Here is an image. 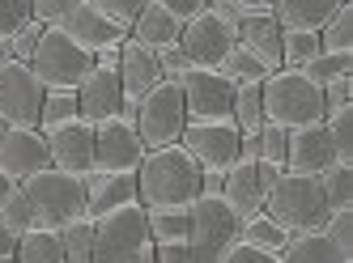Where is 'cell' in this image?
Segmentation results:
<instances>
[{"mask_svg":"<svg viewBox=\"0 0 353 263\" xmlns=\"http://www.w3.org/2000/svg\"><path fill=\"white\" fill-rule=\"evenodd\" d=\"M200 196V166L183 145L149 149L137 166V200L145 208L158 204H192Z\"/></svg>","mask_w":353,"mask_h":263,"instance_id":"6da1fadb","label":"cell"},{"mask_svg":"<svg viewBox=\"0 0 353 263\" xmlns=\"http://www.w3.org/2000/svg\"><path fill=\"white\" fill-rule=\"evenodd\" d=\"M260 98H264V123H276L285 132L323 123L327 115L323 90L302 68H272L260 81Z\"/></svg>","mask_w":353,"mask_h":263,"instance_id":"7a4b0ae2","label":"cell"},{"mask_svg":"<svg viewBox=\"0 0 353 263\" xmlns=\"http://www.w3.org/2000/svg\"><path fill=\"white\" fill-rule=\"evenodd\" d=\"M21 191H26V200L34 208V225L39 229H64L68 221L90 217L85 213V174L43 166L39 174H30L21 182Z\"/></svg>","mask_w":353,"mask_h":263,"instance_id":"3957f363","label":"cell"},{"mask_svg":"<svg viewBox=\"0 0 353 263\" xmlns=\"http://www.w3.org/2000/svg\"><path fill=\"white\" fill-rule=\"evenodd\" d=\"M234 47H239V13L225 0L200 5L179 30V51L196 68H221V60Z\"/></svg>","mask_w":353,"mask_h":263,"instance_id":"277c9868","label":"cell"},{"mask_svg":"<svg viewBox=\"0 0 353 263\" xmlns=\"http://www.w3.org/2000/svg\"><path fill=\"white\" fill-rule=\"evenodd\" d=\"M264 213L290 229V233H302V229H323L327 221V200H323V187H319V174H294V170H281V178L268 187L264 196Z\"/></svg>","mask_w":353,"mask_h":263,"instance_id":"5b68a950","label":"cell"},{"mask_svg":"<svg viewBox=\"0 0 353 263\" xmlns=\"http://www.w3.org/2000/svg\"><path fill=\"white\" fill-rule=\"evenodd\" d=\"M90 68H94V56L81 51L60 25H47L39 34V47L30 56V72L39 76L43 90H77Z\"/></svg>","mask_w":353,"mask_h":263,"instance_id":"8992f818","label":"cell"},{"mask_svg":"<svg viewBox=\"0 0 353 263\" xmlns=\"http://www.w3.org/2000/svg\"><path fill=\"white\" fill-rule=\"evenodd\" d=\"M149 242V225H145V204H119L111 213L94 217V255L90 263H132L141 246Z\"/></svg>","mask_w":353,"mask_h":263,"instance_id":"52a82bcc","label":"cell"},{"mask_svg":"<svg viewBox=\"0 0 353 263\" xmlns=\"http://www.w3.org/2000/svg\"><path fill=\"white\" fill-rule=\"evenodd\" d=\"M188 255L192 263H217L221 251L239 238V217L230 213V204L221 196H196L188 204Z\"/></svg>","mask_w":353,"mask_h":263,"instance_id":"ba28073f","label":"cell"},{"mask_svg":"<svg viewBox=\"0 0 353 263\" xmlns=\"http://www.w3.org/2000/svg\"><path fill=\"white\" fill-rule=\"evenodd\" d=\"M137 132L145 149H166L179 145L183 127H188V111H183V90L179 81H158L141 102H137Z\"/></svg>","mask_w":353,"mask_h":263,"instance_id":"9c48e42d","label":"cell"},{"mask_svg":"<svg viewBox=\"0 0 353 263\" xmlns=\"http://www.w3.org/2000/svg\"><path fill=\"white\" fill-rule=\"evenodd\" d=\"M174 81H179V90H183L188 123H221V119H230V111H234V81L221 68L188 64Z\"/></svg>","mask_w":353,"mask_h":263,"instance_id":"30bf717a","label":"cell"},{"mask_svg":"<svg viewBox=\"0 0 353 263\" xmlns=\"http://www.w3.org/2000/svg\"><path fill=\"white\" fill-rule=\"evenodd\" d=\"M43 85L30 72V64L9 60L0 68V123L5 127H39V111H43Z\"/></svg>","mask_w":353,"mask_h":263,"instance_id":"8fae6325","label":"cell"},{"mask_svg":"<svg viewBox=\"0 0 353 263\" xmlns=\"http://www.w3.org/2000/svg\"><path fill=\"white\" fill-rule=\"evenodd\" d=\"M145 145H141V132L132 119H107L94 127V170H128L137 174V166L145 162Z\"/></svg>","mask_w":353,"mask_h":263,"instance_id":"7c38bea8","label":"cell"},{"mask_svg":"<svg viewBox=\"0 0 353 263\" xmlns=\"http://www.w3.org/2000/svg\"><path fill=\"white\" fill-rule=\"evenodd\" d=\"M179 145L196 157L200 170H230L239 162V127L234 119L221 123H188Z\"/></svg>","mask_w":353,"mask_h":263,"instance_id":"4fadbf2b","label":"cell"},{"mask_svg":"<svg viewBox=\"0 0 353 263\" xmlns=\"http://www.w3.org/2000/svg\"><path fill=\"white\" fill-rule=\"evenodd\" d=\"M60 30L77 43L81 51H90V56H98V51H111V47H123V39H128V30L123 25H115L107 13H98L90 0H77L60 21Z\"/></svg>","mask_w":353,"mask_h":263,"instance_id":"5bb4252c","label":"cell"},{"mask_svg":"<svg viewBox=\"0 0 353 263\" xmlns=\"http://www.w3.org/2000/svg\"><path fill=\"white\" fill-rule=\"evenodd\" d=\"M43 140H47V157H52L56 170H72V174L94 170V123L68 119L60 127H47Z\"/></svg>","mask_w":353,"mask_h":263,"instance_id":"9a60e30c","label":"cell"},{"mask_svg":"<svg viewBox=\"0 0 353 263\" xmlns=\"http://www.w3.org/2000/svg\"><path fill=\"white\" fill-rule=\"evenodd\" d=\"M43 166H52V157H47V140L39 127H5L0 132V170L13 182H26Z\"/></svg>","mask_w":353,"mask_h":263,"instance_id":"2e32d148","label":"cell"},{"mask_svg":"<svg viewBox=\"0 0 353 263\" xmlns=\"http://www.w3.org/2000/svg\"><path fill=\"white\" fill-rule=\"evenodd\" d=\"M119 107H123V90H119V76H115V68H103V64H94L90 72H85V81L77 85V115L85 119V123H107V119H115L119 115Z\"/></svg>","mask_w":353,"mask_h":263,"instance_id":"e0dca14e","label":"cell"},{"mask_svg":"<svg viewBox=\"0 0 353 263\" xmlns=\"http://www.w3.org/2000/svg\"><path fill=\"white\" fill-rule=\"evenodd\" d=\"M115 76H119L123 98H132V102H141L158 81H166V76H162V64H158V51H149V47H141V43H132V39H123V47H119Z\"/></svg>","mask_w":353,"mask_h":263,"instance_id":"ac0fdd59","label":"cell"},{"mask_svg":"<svg viewBox=\"0 0 353 263\" xmlns=\"http://www.w3.org/2000/svg\"><path fill=\"white\" fill-rule=\"evenodd\" d=\"M327 166H336V149L327 140V127H294L290 132V149H285V170L294 174H323Z\"/></svg>","mask_w":353,"mask_h":263,"instance_id":"d6986e66","label":"cell"},{"mask_svg":"<svg viewBox=\"0 0 353 263\" xmlns=\"http://www.w3.org/2000/svg\"><path fill=\"white\" fill-rule=\"evenodd\" d=\"M132 200H137V174L128 170H90L85 174V213L90 217H103Z\"/></svg>","mask_w":353,"mask_h":263,"instance_id":"ffe728a7","label":"cell"},{"mask_svg":"<svg viewBox=\"0 0 353 263\" xmlns=\"http://www.w3.org/2000/svg\"><path fill=\"white\" fill-rule=\"evenodd\" d=\"M264 182H260V166L256 162H234L230 170L221 174V200L230 204V213L243 221L251 213H260L264 208Z\"/></svg>","mask_w":353,"mask_h":263,"instance_id":"44dd1931","label":"cell"},{"mask_svg":"<svg viewBox=\"0 0 353 263\" xmlns=\"http://www.w3.org/2000/svg\"><path fill=\"white\" fill-rule=\"evenodd\" d=\"M179 30H183L179 17H170L158 0H145V9L128 25V39L141 43V47H149V51H166V47H179Z\"/></svg>","mask_w":353,"mask_h":263,"instance_id":"7402d4cb","label":"cell"},{"mask_svg":"<svg viewBox=\"0 0 353 263\" xmlns=\"http://www.w3.org/2000/svg\"><path fill=\"white\" fill-rule=\"evenodd\" d=\"M239 47H247L264 68H281V25L272 21V13L239 17Z\"/></svg>","mask_w":353,"mask_h":263,"instance_id":"603a6c76","label":"cell"},{"mask_svg":"<svg viewBox=\"0 0 353 263\" xmlns=\"http://www.w3.org/2000/svg\"><path fill=\"white\" fill-rule=\"evenodd\" d=\"M341 0H276L272 21L281 30H319V25L336 13Z\"/></svg>","mask_w":353,"mask_h":263,"instance_id":"cb8c5ba5","label":"cell"},{"mask_svg":"<svg viewBox=\"0 0 353 263\" xmlns=\"http://www.w3.org/2000/svg\"><path fill=\"white\" fill-rule=\"evenodd\" d=\"M281 263H345V255L327 242L323 229H302V233H290L285 238Z\"/></svg>","mask_w":353,"mask_h":263,"instance_id":"d4e9b609","label":"cell"},{"mask_svg":"<svg viewBox=\"0 0 353 263\" xmlns=\"http://www.w3.org/2000/svg\"><path fill=\"white\" fill-rule=\"evenodd\" d=\"M145 225H149V242H188V204H158V208H145Z\"/></svg>","mask_w":353,"mask_h":263,"instance_id":"484cf974","label":"cell"},{"mask_svg":"<svg viewBox=\"0 0 353 263\" xmlns=\"http://www.w3.org/2000/svg\"><path fill=\"white\" fill-rule=\"evenodd\" d=\"M13 263H64V246H60V229H30L17 238V255Z\"/></svg>","mask_w":353,"mask_h":263,"instance_id":"4316f807","label":"cell"},{"mask_svg":"<svg viewBox=\"0 0 353 263\" xmlns=\"http://www.w3.org/2000/svg\"><path fill=\"white\" fill-rule=\"evenodd\" d=\"M239 238L243 242H251V246H260V251H272V255H281V246H285V238H290V229H281L264 208L260 213H251V217H243L239 221Z\"/></svg>","mask_w":353,"mask_h":263,"instance_id":"83f0119b","label":"cell"},{"mask_svg":"<svg viewBox=\"0 0 353 263\" xmlns=\"http://www.w3.org/2000/svg\"><path fill=\"white\" fill-rule=\"evenodd\" d=\"M319 56V30H281V68H307Z\"/></svg>","mask_w":353,"mask_h":263,"instance_id":"f1b7e54d","label":"cell"},{"mask_svg":"<svg viewBox=\"0 0 353 263\" xmlns=\"http://www.w3.org/2000/svg\"><path fill=\"white\" fill-rule=\"evenodd\" d=\"M60 246H64V263H90L94 255V217H77L60 229Z\"/></svg>","mask_w":353,"mask_h":263,"instance_id":"f546056e","label":"cell"},{"mask_svg":"<svg viewBox=\"0 0 353 263\" xmlns=\"http://www.w3.org/2000/svg\"><path fill=\"white\" fill-rule=\"evenodd\" d=\"M311 76V81L323 90V85H332V81H341V76H353V51H319V56L302 68Z\"/></svg>","mask_w":353,"mask_h":263,"instance_id":"4dcf8cb0","label":"cell"},{"mask_svg":"<svg viewBox=\"0 0 353 263\" xmlns=\"http://www.w3.org/2000/svg\"><path fill=\"white\" fill-rule=\"evenodd\" d=\"M239 132H260L264 127V98L260 85H234V111H230Z\"/></svg>","mask_w":353,"mask_h":263,"instance_id":"1f68e13d","label":"cell"},{"mask_svg":"<svg viewBox=\"0 0 353 263\" xmlns=\"http://www.w3.org/2000/svg\"><path fill=\"white\" fill-rule=\"evenodd\" d=\"M319 51H353V5H336V13L319 25Z\"/></svg>","mask_w":353,"mask_h":263,"instance_id":"d6a6232c","label":"cell"},{"mask_svg":"<svg viewBox=\"0 0 353 263\" xmlns=\"http://www.w3.org/2000/svg\"><path fill=\"white\" fill-rule=\"evenodd\" d=\"M68 119H81L77 115V90H47L43 94V111H39V132L60 127Z\"/></svg>","mask_w":353,"mask_h":263,"instance_id":"836d02e7","label":"cell"},{"mask_svg":"<svg viewBox=\"0 0 353 263\" xmlns=\"http://www.w3.org/2000/svg\"><path fill=\"white\" fill-rule=\"evenodd\" d=\"M319 187H323L327 208H353V166H345V162L327 166L319 174Z\"/></svg>","mask_w":353,"mask_h":263,"instance_id":"e575fe53","label":"cell"},{"mask_svg":"<svg viewBox=\"0 0 353 263\" xmlns=\"http://www.w3.org/2000/svg\"><path fill=\"white\" fill-rule=\"evenodd\" d=\"M323 127H327V140H332V149H336V162L353 166V107L327 111Z\"/></svg>","mask_w":353,"mask_h":263,"instance_id":"d590c367","label":"cell"},{"mask_svg":"<svg viewBox=\"0 0 353 263\" xmlns=\"http://www.w3.org/2000/svg\"><path fill=\"white\" fill-rule=\"evenodd\" d=\"M221 72H225V76H230V81H234V85H260V81H264V76H268L272 68H264V64H260L256 56H251V51H247V47H234V51H230V56H225V60H221Z\"/></svg>","mask_w":353,"mask_h":263,"instance_id":"8d00e7d4","label":"cell"},{"mask_svg":"<svg viewBox=\"0 0 353 263\" xmlns=\"http://www.w3.org/2000/svg\"><path fill=\"white\" fill-rule=\"evenodd\" d=\"M0 221H5V225L17 233V238H21V233H30V229H34V208H30L26 191H21V182H17V187H13L5 200H0Z\"/></svg>","mask_w":353,"mask_h":263,"instance_id":"74e56055","label":"cell"},{"mask_svg":"<svg viewBox=\"0 0 353 263\" xmlns=\"http://www.w3.org/2000/svg\"><path fill=\"white\" fill-rule=\"evenodd\" d=\"M323 233H327V242H332L345 263H353V208H332L323 221Z\"/></svg>","mask_w":353,"mask_h":263,"instance_id":"f35d334b","label":"cell"},{"mask_svg":"<svg viewBox=\"0 0 353 263\" xmlns=\"http://www.w3.org/2000/svg\"><path fill=\"white\" fill-rule=\"evenodd\" d=\"M285 149H290V132L276 127V123H264L260 127V162L285 170Z\"/></svg>","mask_w":353,"mask_h":263,"instance_id":"ab89813d","label":"cell"},{"mask_svg":"<svg viewBox=\"0 0 353 263\" xmlns=\"http://www.w3.org/2000/svg\"><path fill=\"white\" fill-rule=\"evenodd\" d=\"M47 30V25H39L34 17L21 25V30H13L9 34V51H13V60H21V64H30V56H34V47H39V34Z\"/></svg>","mask_w":353,"mask_h":263,"instance_id":"60d3db41","label":"cell"},{"mask_svg":"<svg viewBox=\"0 0 353 263\" xmlns=\"http://www.w3.org/2000/svg\"><path fill=\"white\" fill-rule=\"evenodd\" d=\"M217 263H281V255H272V251H260V246H251L243 238H234L230 246L221 251Z\"/></svg>","mask_w":353,"mask_h":263,"instance_id":"b9f144b4","label":"cell"},{"mask_svg":"<svg viewBox=\"0 0 353 263\" xmlns=\"http://www.w3.org/2000/svg\"><path fill=\"white\" fill-rule=\"evenodd\" d=\"M90 5H94L98 13H107L115 25H123V30H128V25L137 21V13L145 9V0H90Z\"/></svg>","mask_w":353,"mask_h":263,"instance_id":"7bdbcfd3","label":"cell"},{"mask_svg":"<svg viewBox=\"0 0 353 263\" xmlns=\"http://www.w3.org/2000/svg\"><path fill=\"white\" fill-rule=\"evenodd\" d=\"M26 21H30V0H0V39H9Z\"/></svg>","mask_w":353,"mask_h":263,"instance_id":"ee69618b","label":"cell"},{"mask_svg":"<svg viewBox=\"0 0 353 263\" xmlns=\"http://www.w3.org/2000/svg\"><path fill=\"white\" fill-rule=\"evenodd\" d=\"M77 0H30V17L39 21V25H56Z\"/></svg>","mask_w":353,"mask_h":263,"instance_id":"f6af8a7d","label":"cell"},{"mask_svg":"<svg viewBox=\"0 0 353 263\" xmlns=\"http://www.w3.org/2000/svg\"><path fill=\"white\" fill-rule=\"evenodd\" d=\"M323 107L327 111H341V107H353V76H341V81L323 85Z\"/></svg>","mask_w":353,"mask_h":263,"instance_id":"bcb514c9","label":"cell"},{"mask_svg":"<svg viewBox=\"0 0 353 263\" xmlns=\"http://www.w3.org/2000/svg\"><path fill=\"white\" fill-rule=\"evenodd\" d=\"M158 64H162V76H166V81H174V76L188 68V56H183L179 47H166V51H158Z\"/></svg>","mask_w":353,"mask_h":263,"instance_id":"7dc6e473","label":"cell"},{"mask_svg":"<svg viewBox=\"0 0 353 263\" xmlns=\"http://www.w3.org/2000/svg\"><path fill=\"white\" fill-rule=\"evenodd\" d=\"M239 17H260V13H272V5L276 0H225Z\"/></svg>","mask_w":353,"mask_h":263,"instance_id":"c3c4849f","label":"cell"},{"mask_svg":"<svg viewBox=\"0 0 353 263\" xmlns=\"http://www.w3.org/2000/svg\"><path fill=\"white\" fill-rule=\"evenodd\" d=\"M154 246H158V242H154ZM158 263H192L188 242H166V246H158Z\"/></svg>","mask_w":353,"mask_h":263,"instance_id":"681fc988","label":"cell"},{"mask_svg":"<svg viewBox=\"0 0 353 263\" xmlns=\"http://www.w3.org/2000/svg\"><path fill=\"white\" fill-rule=\"evenodd\" d=\"M158 5L170 13V17H179V21H188L196 9H200V0H158Z\"/></svg>","mask_w":353,"mask_h":263,"instance_id":"f907efd6","label":"cell"},{"mask_svg":"<svg viewBox=\"0 0 353 263\" xmlns=\"http://www.w3.org/2000/svg\"><path fill=\"white\" fill-rule=\"evenodd\" d=\"M17 255V233L5 225V221H0V263H9Z\"/></svg>","mask_w":353,"mask_h":263,"instance_id":"816d5d0a","label":"cell"},{"mask_svg":"<svg viewBox=\"0 0 353 263\" xmlns=\"http://www.w3.org/2000/svg\"><path fill=\"white\" fill-rule=\"evenodd\" d=\"M132 263H158V246H154V242H145V246H141V255H137Z\"/></svg>","mask_w":353,"mask_h":263,"instance_id":"f5cc1de1","label":"cell"},{"mask_svg":"<svg viewBox=\"0 0 353 263\" xmlns=\"http://www.w3.org/2000/svg\"><path fill=\"white\" fill-rule=\"evenodd\" d=\"M13 187H17V182H13V178H9V174H5V170H0V200H5V196H9V191H13Z\"/></svg>","mask_w":353,"mask_h":263,"instance_id":"db71d44e","label":"cell"},{"mask_svg":"<svg viewBox=\"0 0 353 263\" xmlns=\"http://www.w3.org/2000/svg\"><path fill=\"white\" fill-rule=\"evenodd\" d=\"M13 60V51H9V39H0V68H5Z\"/></svg>","mask_w":353,"mask_h":263,"instance_id":"11a10c76","label":"cell"},{"mask_svg":"<svg viewBox=\"0 0 353 263\" xmlns=\"http://www.w3.org/2000/svg\"><path fill=\"white\" fill-rule=\"evenodd\" d=\"M200 5H213V0H200Z\"/></svg>","mask_w":353,"mask_h":263,"instance_id":"9f6ffc18","label":"cell"},{"mask_svg":"<svg viewBox=\"0 0 353 263\" xmlns=\"http://www.w3.org/2000/svg\"><path fill=\"white\" fill-rule=\"evenodd\" d=\"M0 132H5V123H0Z\"/></svg>","mask_w":353,"mask_h":263,"instance_id":"6f0895ef","label":"cell"},{"mask_svg":"<svg viewBox=\"0 0 353 263\" xmlns=\"http://www.w3.org/2000/svg\"><path fill=\"white\" fill-rule=\"evenodd\" d=\"M9 263H13V259H9Z\"/></svg>","mask_w":353,"mask_h":263,"instance_id":"680465c9","label":"cell"}]
</instances>
